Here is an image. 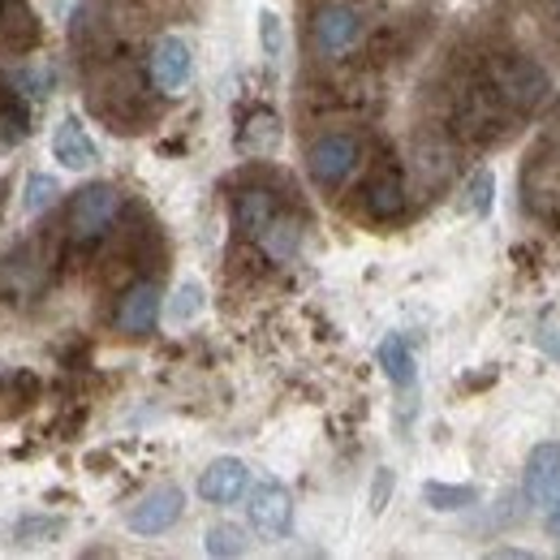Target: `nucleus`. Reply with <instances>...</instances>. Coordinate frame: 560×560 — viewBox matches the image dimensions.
I'll return each mask as SVG.
<instances>
[{
	"label": "nucleus",
	"instance_id": "nucleus-1",
	"mask_svg": "<svg viewBox=\"0 0 560 560\" xmlns=\"http://www.w3.org/2000/svg\"><path fill=\"white\" fill-rule=\"evenodd\" d=\"M488 86L509 113H535L548 95V73L522 52H500L488 66Z\"/></svg>",
	"mask_w": 560,
	"mask_h": 560
},
{
	"label": "nucleus",
	"instance_id": "nucleus-2",
	"mask_svg": "<svg viewBox=\"0 0 560 560\" xmlns=\"http://www.w3.org/2000/svg\"><path fill=\"white\" fill-rule=\"evenodd\" d=\"M121 208H126V199H121V190H117L113 182H91V186H82V190L70 199V208H66L70 242L73 246H91V242H100V237L117 224Z\"/></svg>",
	"mask_w": 560,
	"mask_h": 560
},
{
	"label": "nucleus",
	"instance_id": "nucleus-3",
	"mask_svg": "<svg viewBox=\"0 0 560 560\" xmlns=\"http://www.w3.org/2000/svg\"><path fill=\"white\" fill-rule=\"evenodd\" d=\"M362 164V142L350 130H332L306 147V173L319 190H341Z\"/></svg>",
	"mask_w": 560,
	"mask_h": 560
},
{
	"label": "nucleus",
	"instance_id": "nucleus-4",
	"mask_svg": "<svg viewBox=\"0 0 560 560\" xmlns=\"http://www.w3.org/2000/svg\"><path fill=\"white\" fill-rule=\"evenodd\" d=\"M311 39H315V52L328 57V61H341L350 57L353 44L362 39V13L353 9L350 0H328L315 9V22H311Z\"/></svg>",
	"mask_w": 560,
	"mask_h": 560
},
{
	"label": "nucleus",
	"instance_id": "nucleus-5",
	"mask_svg": "<svg viewBox=\"0 0 560 560\" xmlns=\"http://www.w3.org/2000/svg\"><path fill=\"white\" fill-rule=\"evenodd\" d=\"M246 517L264 539H284L293 530V491L277 483V479H259L255 488L246 491Z\"/></svg>",
	"mask_w": 560,
	"mask_h": 560
},
{
	"label": "nucleus",
	"instance_id": "nucleus-6",
	"mask_svg": "<svg viewBox=\"0 0 560 560\" xmlns=\"http://www.w3.org/2000/svg\"><path fill=\"white\" fill-rule=\"evenodd\" d=\"M362 208H366L371 220H380V224H388V220H397L406 211V177H401V164L397 160L384 155L371 168V177L362 186Z\"/></svg>",
	"mask_w": 560,
	"mask_h": 560
},
{
	"label": "nucleus",
	"instance_id": "nucleus-7",
	"mask_svg": "<svg viewBox=\"0 0 560 560\" xmlns=\"http://www.w3.org/2000/svg\"><path fill=\"white\" fill-rule=\"evenodd\" d=\"M190 73H195V52H190V44H186L182 35L155 39V48H151V57H147V78H151L155 91L177 95V91L190 82Z\"/></svg>",
	"mask_w": 560,
	"mask_h": 560
},
{
	"label": "nucleus",
	"instance_id": "nucleus-8",
	"mask_svg": "<svg viewBox=\"0 0 560 560\" xmlns=\"http://www.w3.org/2000/svg\"><path fill=\"white\" fill-rule=\"evenodd\" d=\"M182 513H186V495H182V488H155L147 491L139 504L130 509V530L135 535H164V530H173L177 522H182Z\"/></svg>",
	"mask_w": 560,
	"mask_h": 560
},
{
	"label": "nucleus",
	"instance_id": "nucleus-9",
	"mask_svg": "<svg viewBox=\"0 0 560 560\" xmlns=\"http://www.w3.org/2000/svg\"><path fill=\"white\" fill-rule=\"evenodd\" d=\"M522 491L535 509H548L560 495V440H544L530 448L526 457V475H522Z\"/></svg>",
	"mask_w": 560,
	"mask_h": 560
},
{
	"label": "nucleus",
	"instance_id": "nucleus-10",
	"mask_svg": "<svg viewBox=\"0 0 560 560\" xmlns=\"http://www.w3.org/2000/svg\"><path fill=\"white\" fill-rule=\"evenodd\" d=\"M155 319H160V284H155V280L130 284V289L121 293V302H117V315H113L117 332H126V337H147V332L155 328Z\"/></svg>",
	"mask_w": 560,
	"mask_h": 560
},
{
	"label": "nucleus",
	"instance_id": "nucleus-11",
	"mask_svg": "<svg viewBox=\"0 0 560 560\" xmlns=\"http://www.w3.org/2000/svg\"><path fill=\"white\" fill-rule=\"evenodd\" d=\"M39 18L31 9V0H0V52L26 57L39 44Z\"/></svg>",
	"mask_w": 560,
	"mask_h": 560
},
{
	"label": "nucleus",
	"instance_id": "nucleus-12",
	"mask_svg": "<svg viewBox=\"0 0 560 560\" xmlns=\"http://www.w3.org/2000/svg\"><path fill=\"white\" fill-rule=\"evenodd\" d=\"M246 491H250V470L242 457H215L199 475V495L208 504H237Z\"/></svg>",
	"mask_w": 560,
	"mask_h": 560
},
{
	"label": "nucleus",
	"instance_id": "nucleus-13",
	"mask_svg": "<svg viewBox=\"0 0 560 560\" xmlns=\"http://www.w3.org/2000/svg\"><path fill=\"white\" fill-rule=\"evenodd\" d=\"M52 155H57V164L70 168V173H86V168L100 164V147H95V139L86 135V126H82L73 113L61 117V126H57V135H52Z\"/></svg>",
	"mask_w": 560,
	"mask_h": 560
},
{
	"label": "nucleus",
	"instance_id": "nucleus-14",
	"mask_svg": "<svg viewBox=\"0 0 560 560\" xmlns=\"http://www.w3.org/2000/svg\"><path fill=\"white\" fill-rule=\"evenodd\" d=\"M277 220V195L268 186H246L237 199H233V224L242 229V237H255Z\"/></svg>",
	"mask_w": 560,
	"mask_h": 560
},
{
	"label": "nucleus",
	"instance_id": "nucleus-15",
	"mask_svg": "<svg viewBox=\"0 0 560 560\" xmlns=\"http://www.w3.org/2000/svg\"><path fill=\"white\" fill-rule=\"evenodd\" d=\"M31 135V104L18 91V82H9V73H0V142H18Z\"/></svg>",
	"mask_w": 560,
	"mask_h": 560
},
{
	"label": "nucleus",
	"instance_id": "nucleus-16",
	"mask_svg": "<svg viewBox=\"0 0 560 560\" xmlns=\"http://www.w3.org/2000/svg\"><path fill=\"white\" fill-rule=\"evenodd\" d=\"M39 401V380L31 371H0V422L26 415Z\"/></svg>",
	"mask_w": 560,
	"mask_h": 560
},
{
	"label": "nucleus",
	"instance_id": "nucleus-17",
	"mask_svg": "<svg viewBox=\"0 0 560 560\" xmlns=\"http://www.w3.org/2000/svg\"><path fill=\"white\" fill-rule=\"evenodd\" d=\"M375 362L384 366V375H388V384H397V388H410L415 384V350H410V341L401 337V332H388L384 341H380V350H375Z\"/></svg>",
	"mask_w": 560,
	"mask_h": 560
},
{
	"label": "nucleus",
	"instance_id": "nucleus-18",
	"mask_svg": "<svg viewBox=\"0 0 560 560\" xmlns=\"http://www.w3.org/2000/svg\"><path fill=\"white\" fill-rule=\"evenodd\" d=\"M280 142V121L272 108H255L250 117H246V126H242V135H237V147L246 151V155H272Z\"/></svg>",
	"mask_w": 560,
	"mask_h": 560
},
{
	"label": "nucleus",
	"instance_id": "nucleus-19",
	"mask_svg": "<svg viewBox=\"0 0 560 560\" xmlns=\"http://www.w3.org/2000/svg\"><path fill=\"white\" fill-rule=\"evenodd\" d=\"M422 500H427V509H435V513H462V509H470V504H479V488H470V483H422Z\"/></svg>",
	"mask_w": 560,
	"mask_h": 560
},
{
	"label": "nucleus",
	"instance_id": "nucleus-20",
	"mask_svg": "<svg viewBox=\"0 0 560 560\" xmlns=\"http://www.w3.org/2000/svg\"><path fill=\"white\" fill-rule=\"evenodd\" d=\"M199 315H203V284H199V280L177 284V293H173V302H168V319H173V324H190V319H199Z\"/></svg>",
	"mask_w": 560,
	"mask_h": 560
},
{
	"label": "nucleus",
	"instance_id": "nucleus-21",
	"mask_svg": "<svg viewBox=\"0 0 560 560\" xmlns=\"http://www.w3.org/2000/svg\"><path fill=\"white\" fill-rule=\"evenodd\" d=\"M57 535H66V517H22L13 526L18 544H52Z\"/></svg>",
	"mask_w": 560,
	"mask_h": 560
},
{
	"label": "nucleus",
	"instance_id": "nucleus-22",
	"mask_svg": "<svg viewBox=\"0 0 560 560\" xmlns=\"http://www.w3.org/2000/svg\"><path fill=\"white\" fill-rule=\"evenodd\" d=\"M491 203H495V177H491V168H479V173L466 182V199H462V208L470 211V215H488Z\"/></svg>",
	"mask_w": 560,
	"mask_h": 560
},
{
	"label": "nucleus",
	"instance_id": "nucleus-23",
	"mask_svg": "<svg viewBox=\"0 0 560 560\" xmlns=\"http://www.w3.org/2000/svg\"><path fill=\"white\" fill-rule=\"evenodd\" d=\"M57 195H61L57 177H48V173H31V177H26V195H22V208L31 211V215H39L44 208H52V203H57Z\"/></svg>",
	"mask_w": 560,
	"mask_h": 560
},
{
	"label": "nucleus",
	"instance_id": "nucleus-24",
	"mask_svg": "<svg viewBox=\"0 0 560 560\" xmlns=\"http://www.w3.org/2000/svg\"><path fill=\"white\" fill-rule=\"evenodd\" d=\"M246 552V535L237 526H211L208 530V557L215 560H233Z\"/></svg>",
	"mask_w": 560,
	"mask_h": 560
},
{
	"label": "nucleus",
	"instance_id": "nucleus-25",
	"mask_svg": "<svg viewBox=\"0 0 560 560\" xmlns=\"http://www.w3.org/2000/svg\"><path fill=\"white\" fill-rule=\"evenodd\" d=\"M259 48H264L268 61H277L280 52H284V26H280V18L272 9L259 13Z\"/></svg>",
	"mask_w": 560,
	"mask_h": 560
},
{
	"label": "nucleus",
	"instance_id": "nucleus-26",
	"mask_svg": "<svg viewBox=\"0 0 560 560\" xmlns=\"http://www.w3.org/2000/svg\"><path fill=\"white\" fill-rule=\"evenodd\" d=\"M388 500H393V470L380 466V470H375V483H371V513L380 517V513L388 509Z\"/></svg>",
	"mask_w": 560,
	"mask_h": 560
},
{
	"label": "nucleus",
	"instance_id": "nucleus-27",
	"mask_svg": "<svg viewBox=\"0 0 560 560\" xmlns=\"http://www.w3.org/2000/svg\"><path fill=\"white\" fill-rule=\"evenodd\" d=\"M544 513H548V530H552V535L560 539V495L552 500V504H548V509H544Z\"/></svg>",
	"mask_w": 560,
	"mask_h": 560
},
{
	"label": "nucleus",
	"instance_id": "nucleus-28",
	"mask_svg": "<svg viewBox=\"0 0 560 560\" xmlns=\"http://www.w3.org/2000/svg\"><path fill=\"white\" fill-rule=\"evenodd\" d=\"M491 557H504V560H509V557H513V560H526V557H530V552H522V548H500V552H491Z\"/></svg>",
	"mask_w": 560,
	"mask_h": 560
},
{
	"label": "nucleus",
	"instance_id": "nucleus-29",
	"mask_svg": "<svg viewBox=\"0 0 560 560\" xmlns=\"http://www.w3.org/2000/svg\"><path fill=\"white\" fill-rule=\"evenodd\" d=\"M544 346H548V350H552V353L560 358V341H544Z\"/></svg>",
	"mask_w": 560,
	"mask_h": 560
}]
</instances>
